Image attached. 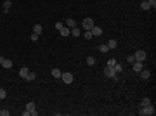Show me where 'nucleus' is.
I'll return each mask as SVG.
<instances>
[{"mask_svg": "<svg viewBox=\"0 0 156 116\" xmlns=\"http://www.w3.org/2000/svg\"><path fill=\"white\" fill-rule=\"evenodd\" d=\"M156 111H154V106L153 104H147V106H142L141 107V111H139V114H144V116H153Z\"/></svg>", "mask_w": 156, "mask_h": 116, "instance_id": "nucleus-1", "label": "nucleus"}, {"mask_svg": "<svg viewBox=\"0 0 156 116\" xmlns=\"http://www.w3.org/2000/svg\"><path fill=\"white\" fill-rule=\"evenodd\" d=\"M82 28H83V29H92V28H94V19H92V18L83 19V23H82Z\"/></svg>", "mask_w": 156, "mask_h": 116, "instance_id": "nucleus-2", "label": "nucleus"}, {"mask_svg": "<svg viewBox=\"0 0 156 116\" xmlns=\"http://www.w3.org/2000/svg\"><path fill=\"white\" fill-rule=\"evenodd\" d=\"M26 111H28L29 114H33V116L38 114V111H37V106H35V102H28V104H26Z\"/></svg>", "mask_w": 156, "mask_h": 116, "instance_id": "nucleus-3", "label": "nucleus"}, {"mask_svg": "<svg viewBox=\"0 0 156 116\" xmlns=\"http://www.w3.org/2000/svg\"><path fill=\"white\" fill-rule=\"evenodd\" d=\"M104 75H106L107 78H115L116 76V71H115L113 66H106V68H104Z\"/></svg>", "mask_w": 156, "mask_h": 116, "instance_id": "nucleus-4", "label": "nucleus"}, {"mask_svg": "<svg viewBox=\"0 0 156 116\" xmlns=\"http://www.w3.org/2000/svg\"><path fill=\"white\" fill-rule=\"evenodd\" d=\"M61 80H63L64 83H68V85H69V83H73V75L66 71V73H63V75H61Z\"/></svg>", "mask_w": 156, "mask_h": 116, "instance_id": "nucleus-5", "label": "nucleus"}, {"mask_svg": "<svg viewBox=\"0 0 156 116\" xmlns=\"http://www.w3.org/2000/svg\"><path fill=\"white\" fill-rule=\"evenodd\" d=\"M134 57H135V61H139V62H144V59H146V52H144V50H137L135 54H134Z\"/></svg>", "mask_w": 156, "mask_h": 116, "instance_id": "nucleus-6", "label": "nucleus"}, {"mask_svg": "<svg viewBox=\"0 0 156 116\" xmlns=\"http://www.w3.org/2000/svg\"><path fill=\"white\" fill-rule=\"evenodd\" d=\"M90 31H92V37H101V35H102V28H99L96 24H94V28L90 29Z\"/></svg>", "mask_w": 156, "mask_h": 116, "instance_id": "nucleus-7", "label": "nucleus"}, {"mask_svg": "<svg viewBox=\"0 0 156 116\" xmlns=\"http://www.w3.org/2000/svg\"><path fill=\"white\" fill-rule=\"evenodd\" d=\"M142 68H144V66H142V62H139V61H134V62H132V69H134L135 73H139Z\"/></svg>", "mask_w": 156, "mask_h": 116, "instance_id": "nucleus-8", "label": "nucleus"}, {"mask_svg": "<svg viewBox=\"0 0 156 116\" xmlns=\"http://www.w3.org/2000/svg\"><path fill=\"white\" fill-rule=\"evenodd\" d=\"M10 7H12V0H5V2H4V12H5V14H9Z\"/></svg>", "mask_w": 156, "mask_h": 116, "instance_id": "nucleus-9", "label": "nucleus"}, {"mask_svg": "<svg viewBox=\"0 0 156 116\" xmlns=\"http://www.w3.org/2000/svg\"><path fill=\"white\" fill-rule=\"evenodd\" d=\"M0 66L5 68V69H10V68H12V61H10V59H4V62H2Z\"/></svg>", "mask_w": 156, "mask_h": 116, "instance_id": "nucleus-10", "label": "nucleus"}, {"mask_svg": "<svg viewBox=\"0 0 156 116\" xmlns=\"http://www.w3.org/2000/svg\"><path fill=\"white\" fill-rule=\"evenodd\" d=\"M50 75H52L54 78H61L63 71H61V69H57V68H54V69H50Z\"/></svg>", "mask_w": 156, "mask_h": 116, "instance_id": "nucleus-11", "label": "nucleus"}, {"mask_svg": "<svg viewBox=\"0 0 156 116\" xmlns=\"http://www.w3.org/2000/svg\"><path fill=\"white\" fill-rule=\"evenodd\" d=\"M139 73H141V78H142V80H147V78L151 76V73H149V71H147V69H141V71H139Z\"/></svg>", "mask_w": 156, "mask_h": 116, "instance_id": "nucleus-12", "label": "nucleus"}, {"mask_svg": "<svg viewBox=\"0 0 156 116\" xmlns=\"http://www.w3.org/2000/svg\"><path fill=\"white\" fill-rule=\"evenodd\" d=\"M28 73H29V69L26 68V66L19 69V76H21V78H24V80H26V76H28Z\"/></svg>", "mask_w": 156, "mask_h": 116, "instance_id": "nucleus-13", "label": "nucleus"}, {"mask_svg": "<svg viewBox=\"0 0 156 116\" xmlns=\"http://www.w3.org/2000/svg\"><path fill=\"white\" fill-rule=\"evenodd\" d=\"M59 31H61V37H69V31H71V28H64V26H63Z\"/></svg>", "mask_w": 156, "mask_h": 116, "instance_id": "nucleus-14", "label": "nucleus"}, {"mask_svg": "<svg viewBox=\"0 0 156 116\" xmlns=\"http://www.w3.org/2000/svg\"><path fill=\"white\" fill-rule=\"evenodd\" d=\"M33 33L42 35V24H33Z\"/></svg>", "mask_w": 156, "mask_h": 116, "instance_id": "nucleus-15", "label": "nucleus"}, {"mask_svg": "<svg viewBox=\"0 0 156 116\" xmlns=\"http://www.w3.org/2000/svg\"><path fill=\"white\" fill-rule=\"evenodd\" d=\"M106 45H107L109 48H116V47H118V42H116V40H109Z\"/></svg>", "mask_w": 156, "mask_h": 116, "instance_id": "nucleus-16", "label": "nucleus"}, {"mask_svg": "<svg viewBox=\"0 0 156 116\" xmlns=\"http://www.w3.org/2000/svg\"><path fill=\"white\" fill-rule=\"evenodd\" d=\"M141 9H142V10H149V9H151V5H149V2H147V0H144V2L141 4Z\"/></svg>", "mask_w": 156, "mask_h": 116, "instance_id": "nucleus-17", "label": "nucleus"}, {"mask_svg": "<svg viewBox=\"0 0 156 116\" xmlns=\"http://www.w3.org/2000/svg\"><path fill=\"white\" fill-rule=\"evenodd\" d=\"M80 33H82L80 28H76V26H75V28H71V35H73V37H80Z\"/></svg>", "mask_w": 156, "mask_h": 116, "instance_id": "nucleus-18", "label": "nucleus"}, {"mask_svg": "<svg viewBox=\"0 0 156 116\" xmlns=\"http://www.w3.org/2000/svg\"><path fill=\"white\" fill-rule=\"evenodd\" d=\"M113 68H115V71H116V75H118L120 71H123V64H120V62H116V64H115Z\"/></svg>", "mask_w": 156, "mask_h": 116, "instance_id": "nucleus-19", "label": "nucleus"}, {"mask_svg": "<svg viewBox=\"0 0 156 116\" xmlns=\"http://www.w3.org/2000/svg\"><path fill=\"white\" fill-rule=\"evenodd\" d=\"M35 78H37V75H35L33 71H29V73H28V76H26V80H28V81H33Z\"/></svg>", "mask_w": 156, "mask_h": 116, "instance_id": "nucleus-20", "label": "nucleus"}, {"mask_svg": "<svg viewBox=\"0 0 156 116\" xmlns=\"http://www.w3.org/2000/svg\"><path fill=\"white\" fill-rule=\"evenodd\" d=\"M66 26H68V28H75V26H76V23H75L73 19H68V21H66Z\"/></svg>", "mask_w": 156, "mask_h": 116, "instance_id": "nucleus-21", "label": "nucleus"}, {"mask_svg": "<svg viewBox=\"0 0 156 116\" xmlns=\"http://www.w3.org/2000/svg\"><path fill=\"white\" fill-rule=\"evenodd\" d=\"M87 64H88V66H94V64H96V59L92 57V56H88V57H87Z\"/></svg>", "mask_w": 156, "mask_h": 116, "instance_id": "nucleus-22", "label": "nucleus"}, {"mask_svg": "<svg viewBox=\"0 0 156 116\" xmlns=\"http://www.w3.org/2000/svg\"><path fill=\"white\" fill-rule=\"evenodd\" d=\"M83 37H85V38H87V40H90V38H92V31H90V29H85V33H83Z\"/></svg>", "mask_w": 156, "mask_h": 116, "instance_id": "nucleus-23", "label": "nucleus"}, {"mask_svg": "<svg viewBox=\"0 0 156 116\" xmlns=\"http://www.w3.org/2000/svg\"><path fill=\"white\" fill-rule=\"evenodd\" d=\"M5 97H7V92H5V88L0 87V99H5Z\"/></svg>", "mask_w": 156, "mask_h": 116, "instance_id": "nucleus-24", "label": "nucleus"}, {"mask_svg": "<svg viewBox=\"0 0 156 116\" xmlns=\"http://www.w3.org/2000/svg\"><path fill=\"white\" fill-rule=\"evenodd\" d=\"M99 50H101V52H107V50H109V47L104 43V45H99Z\"/></svg>", "mask_w": 156, "mask_h": 116, "instance_id": "nucleus-25", "label": "nucleus"}, {"mask_svg": "<svg viewBox=\"0 0 156 116\" xmlns=\"http://www.w3.org/2000/svg\"><path fill=\"white\" fill-rule=\"evenodd\" d=\"M116 62H118L116 59H113V57H111V59H109V61H107V64H106V66H115Z\"/></svg>", "mask_w": 156, "mask_h": 116, "instance_id": "nucleus-26", "label": "nucleus"}, {"mask_svg": "<svg viewBox=\"0 0 156 116\" xmlns=\"http://www.w3.org/2000/svg\"><path fill=\"white\" fill-rule=\"evenodd\" d=\"M147 104H151V99H149V97H144V99H142V106H147Z\"/></svg>", "mask_w": 156, "mask_h": 116, "instance_id": "nucleus-27", "label": "nucleus"}, {"mask_svg": "<svg viewBox=\"0 0 156 116\" xmlns=\"http://www.w3.org/2000/svg\"><path fill=\"white\" fill-rule=\"evenodd\" d=\"M127 62H130V64H132V62H134V61H135V57H134V54H132V56H127Z\"/></svg>", "mask_w": 156, "mask_h": 116, "instance_id": "nucleus-28", "label": "nucleus"}, {"mask_svg": "<svg viewBox=\"0 0 156 116\" xmlns=\"http://www.w3.org/2000/svg\"><path fill=\"white\" fill-rule=\"evenodd\" d=\"M38 37H40V35H37V33H33V35H31V42H37V40H38Z\"/></svg>", "mask_w": 156, "mask_h": 116, "instance_id": "nucleus-29", "label": "nucleus"}, {"mask_svg": "<svg viewBox=\"0 0 156 116\" xmlns=\"http://www.w3.org/2000/svg\"><path fill=\"white\" fill-rule=\"evenodd\" d=\"M147 2H149V5H151L153 9H154V7H156V0H147Z\"/></svg>", "mask_w": 156, "mask_h": 116, "instance_id": "nucleus-30", "label": "nucleus"}, {"mask_svg": "<svg viewBox=\"0 0 156 116\" xmlns=\"http://www.w3.org/2000/svg\"><path fill=\"white\" fill-rule=\"evenodd\" d=\"M9 114H10V113L7 111V109H2V116H9Z\"/></svg>", "mask_w": 156, "mask_h": 116, "instance_id": "nucleus-31", "label": "nucleus"}, {"mask_svg": "<svg viewBox=\"0 0 156 116\" xmlns=\"http://www.w3.org/2000/svg\"><path fill=\"white\" fill-rule=\"evenodd\" d=\"M63 26H64L63 23H56V29H61V28H63Z\"/></svg>", "mask_w": 156, "mask_h": 116, "instance_id": "nucleus-32", "label": "nucleus"}, {"mask_svg": "<svg viewBox=\"0 0 156 116\" xmlns=\"http://www.w3.org/2000/svg\"><path fill=\"white\" fill-rule=\"evenodd\" d=\"M4 59H5V57H4V56H0V64L4 62Z\"/></svg>", "mask_w": 156, "mask_h": 116, "instance_id": "nucleus-33", "label": "nucleus"}, {"mask_svg": "<svg viewBox=\"0 0 156 116\" xmlns=\"http://www.w3.org/2000/svg\"><path fill=\"white\" fill-rule=\"evenodd\" d=\"M0 114H2V109H0Z\"/></svg>", "mask_w": 156, "mask_h": 116, "instance_id": "nucleus-34", "label": "nucleus"}]
</instances>
